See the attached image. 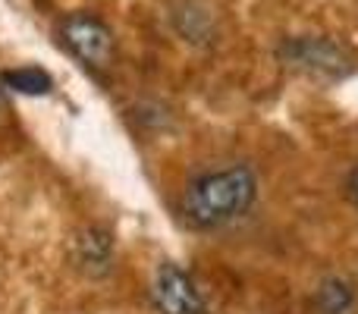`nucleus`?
<instances>
[{"label":"nucleus","mask_w":358,"mask_h":314,"mask_svg":"<svg viewBox=\"0 0 358 314\" xmlns=\"http://www.w3.org/2000/svg\"><path fill=\"white\" fill-rule=\"evenodd\" d=\"M73 261L85 277L101 280L113 271V236L104 227H85L73 239Z\"/></svg>","instance_id":"nucleus-5"},{"label":"nucleus","mask_w":358,"mask_h":314,"mask_svg":"<svg viewBox=\"0 0 358 314\" xmlns=\"http://www.w3.org/2000/svg\"><path fill=\"white\" fill-rule=\"evenodd\" d=\"M0 85L19 94H48L54 88V79L41 66H19L0 76Z\"/></svg>","instance_id":"nucleus-8"},{"label":"nucleus","mask_w":358,"mask_h":314,"mask_svg":"<svg viewBox=\"0 0 358 314\" xmlns=\"http://www.w3.org/2000/svg\"><path fill=\"white\" fill-rule=\"evenodd\" d=\"M346 192H349V201H352V208L358 210V164L352 166V173H349V179H346Z\"/></svg>","instance_id":"nucleus-9"},{"label":"nucleus","mask_w":358,"mask_h":314,"mask_svg":"<svg viewBox=\"0 0 358 314\" xmlns=\"http://www.w3.org/2000/svg\"><path fill=\"white\" fill-rule=\"evenodd\" d=\"M60 41L82 66L107 69L117 54V38L110 25L98 19L94 13H73L60 22Z\"/></svg>","instance_id":"nucleus-3"},{"label":"nucleus","mask_w":358,"mask_h":314,"mask_svg":"<svg viewBox=\"0 0 358 314\" xmlns=\"http://www.w3.org/2000/svg\"><path fill=\"white\" fill-rule=\"evenodd\" d=\"M258 198V179L245 164L201 173L182 195V214L192 227L217 229L248 214Z\"/></svg>","instance_id":"nucleus-1"},{"label":"nucleus","mask_w":358,"mask_h":314,"mask_svg":"<svg viewBox=\"0 0 358 314\" xmlns=\"http://www.w3.org/2000/svg\"><path fill=\"white\" fill-rule=\"evenodd\" d=\"M280 63L308 76L315 82H340L355 73L358 57L346 41H336L330 35H296L286 38L277 50Z\"/></svg>","instance_id":"nucleus-2"},{"label":"nucleus","mask_w":358,"mask_h":314,"mask_svg":"<svg viewBox=\"0 0 358 314\" xmlns=\"http://www.w3.org/2000/svg\"><path fill=\"white\" fill-rule=\"evenodd\" d=\"M170 19H173V29L185 41H192V44L214 41V16H210V10L201 6L198 0H176Z\"/></svg>","instance_id":"nucleus-6"},{"label":"nucleus","mask_w":358,"mask_h":314,"mask_svg":"<svg viewBox=\"0 0 358 314\" xmlns=\"http://www.w3.org/2000/svg\"><path fill=\"white\" fill-rule=\"evenodd\" d=\"M0 107H3V85H0Z\"/></svg>","instance_id":"nucleus-10"},{"label":"nucleus","mask_w":358,"mask_h":314,"mask_svg":"<svg viewBox=\"0 0 358 314\" xmlns=\"http://www.w3.org/2000/svg\"><path fill=\"white\" fill-rule=\"evenodd\" d=\"M355 290L349 280L330 277L317 286V311L321 314H355Z\"/></svg>","instance_id":"nucleus-7"},{"label":"nucleus","mask_w":358,"mask_h":314,"mask_svg":"<svg viewBox=\"0 0 358 314\" xmlns=\"http://www.w3.org/2000/svg\"><path fill=\"white\" fill-rule=\"evenodd\" d=\"M151 299L157 314H210L195 280L173 261H161L151 280Z\"/></svg>","instance_id":"nucleus-4"}]
</instances>
